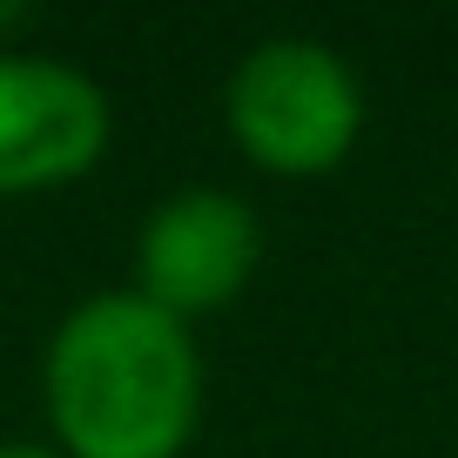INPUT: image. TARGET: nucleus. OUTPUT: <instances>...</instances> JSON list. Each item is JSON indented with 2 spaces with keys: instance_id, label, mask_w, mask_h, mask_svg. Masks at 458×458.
Here are the masks:
<instances>
[{
  "instance_id": "f257e3e1",
  "label": "nucleus",
  "mask_w": 458,
  "mask_h": 458,
  "mask_svg": "<svg viewBox=\"0 0 458 458\" xmlns=\"http://www.w3.org/2000/svg\"><path fill=\"white\" fill-rule=\"evenodd\" d=\"M41 411L68 458H182L202 425V344L142 290H95L41 351Z\"/></svg>"
},
{
  "instance_id": "f03ea898",
  "label": "nucleus",
  "mask_w": 458,
  "mask_h": 458,
  "mask_svg": "<svg viewBox=\"0 0 458 458\" xmlns=\"http://www.w3.org/2000/svg\"><path fill=\"white\" fill-rule=\"evenodd\" d=\"M223 122L263 175H330L364 135V88L330 41L270 34L229 68Z\"/></svg>"
},
{
  "instance_id": "7ed1b4c3",
  "label": "nucleus",
  "mask_w": 458,
  "mask_h": 458,
  "mask_svg": "<svg viewBox=\"0 0 458 458\" xmlns=\"http://www.w3.org/2000/svg\"><path fill=\"white\" fill-rule=\"evenodd\" d=\"M108 88L61 55H0V196L68 189L108 156Z\"/></svg>"
},
{
  "instance_id": "20e7f679",
  "label": "nucleus",
  "mask_w": 458,
  "mask_h": 458,
  "mask_svg": "<svg viewBox=\"0 0 458 458\" xmlns=\"http://www.w3.org/2000/svg\"><path fill=\"white\" fill-rule=\"evenodd\" d=\"M257 257H263L257 209L236 189L189 182L162 196L135 229V290L169 317L196 324V317L243 297L257 276Z\"/></svg>"
},
{
  "instance_id": "39448f33",
  "label": "nucleus",
  "mask_w": 458,
  "mask_h": 458,
  "mask_svg": "<svg viewBox=\"0 0 458 458\" xmlns=\"http://www.w3.org/2000/svg\"><path fill=\"white\" fill-rule=\"evenodd\" d=\"M0 458H68V452H61V445H41V438H7Z\"/></svg>"
},
{
  "instance_id": "423d86ee",
  "label": "nucleus",
  "mask_w": 458,
  "mask_h": 458,
  "mask_svg": "<svg viewBox=\"0 0 458 458\" xmlns=\"http://www.w3.org/2000/svg\"><path fill=\"white\" fill-rule=\"evenodd\" d=\"M21 21H28V14H21L14 0H0V55H7V41L21 34Z\"/></svg>"
}]
</instances>
